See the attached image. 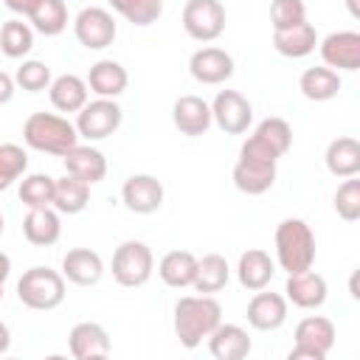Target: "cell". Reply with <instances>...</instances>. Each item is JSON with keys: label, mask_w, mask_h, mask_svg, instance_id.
Returning <instances> with one entry per match:
<instances>
[{"label": "cell", "mask_w": 360, "mask_h": 360, "mask_svg": "<svg viewBox=\"0 0 360 360\" xmlns=\"http://www.w3.org/2000/svg\"><path fill=\"white\" fill-rule=\"evenodd\" d=\"M222 321V307L214 295H183L174 304V335L180 346L197 349Z\"/></svg>", "instance_id": "6da1fadb"}, {"label": "cell", "mask_w": 360, "mask_h": 360, "mask_svg": "<svg viewBox=\"0 0 360 360\" xmlns=\"http://www.w3.org/2000/svg\"><path fill=\"white\" fill-rule=\"evenodd\" d=\"M312 262H315V233H312V228L298 217L281 219L278 228H276V264L290 276V273L309 270Z\"/></svg>", "instance_id": "7a4b0ae2"}, {"label": "cell", "mask_w": 360, "mask_h": 360, "mask_svg": "<svg viewBox=\"0 0 360 360\" xmlns=\"http://www.w3.org/2000/svg\"><path fill=\"white\" fill-rule=\"evenodd\" d=\"M22 141L37 152L62 158L68 149L79 143V132L76 124H70L56 112H31L22 124Z\"/></svg>", "instance_id": "3957f363"}, {"label": "cell", "mask_w": 360, "mask_h": 360, "mask_svg": "<svg viewBox=\"0 0 360 360\" xmlns=\"http://www.w3.org/2000/svg\"><path fill=\"white\" fill-rule=\"evenodd\" d=\"M17 298L37 312L56 309L65 301V276L51 267H28L17 281Z\"/></svg>", "instance_id": "277c9868"}, {"label": "cell", "mask_w": 360, "mask_h": 360, "mask_svg": "<svg viewBox=\"0 0 360 360\" xmlns=\"http://www.w3.org/2000/svg\"><path fill=\"white\" fill-rule=\"evenodd\" d=\"M290 146H292V127L284 118L270 115L242 143L239 158H256V160H273L276 163L281 155L290 152Z\"/></svg>", "instance_id": "5b68a950"}, {"label": "cell", "mask_w": 360, "mask_h": 360, "mask_svg": "<svg viewBox=\"0 0 360 360\" xmlns=\"http://www.w3.org/2000/svg\"><path fill=\"white\" fill-rule=\"evenodd\" d=\"M155 273V256L146 242L127 239L112 253V278L121 287H143Z\"/></svg>", "instance_id": "8992f818"}, {"label": "cell", "mask_w": 360, "mask_h": 360, "mask_svg": "<svg viewBox=\"0 0 360 360\" xmlns=\"http://www.w3.org/2000/svg\"><path fill=\"white\" fill-rule=\"evenodd\" d=\"M335 346V323L323 315H309L295 326V346L290 349V360H326Z\"/></svg>", "instance_id": "52a82bcc"}, {"label": "cell", "mask_w": 360, "mask_h": 360, "mask_svg": "<svg viewBox=\"0 0 360 360\" xmlns=\"http://www.w3.org/2000/svg\"><path fill=\"white\" fill-rule=\"evenodd\" d=\"M121 104L115 98H96V101H87L79 115H76V132L79 138H87V141H104L110 138L118 127H121Z\"/></svg>", "instance_id": "ba28073f"}, {"label": "cell", "mask_w": 360, "mask_h": 360, "mask_svg": "<svg viewBox=\"0 0 360 360\" xmlns=\"http://www.w3.org/2000/svg\"><path fill=\"white\" fill-rule=\"evenodd\" d=\"M183 28L197 42H214L225 31V6L219 0H188L183 6Z\"/></svg>", "instance_id": "9c48e42d"}, {"label": "cell", "mask_w": 360, "mask_h": 360, "mask_svg": "<svg viewBox=\"0 0 360 360\" xmlns=\"http://www.w3.org/2000/svg\"><path fill=\"white\" fill-rule=\"evenodd\" d=\"M73 34L76 39L87 48V51H101L107 45H112L115 34H118V25L112 20V14L101 6H87L76 14L73 20Z\"/></svg>", "instance_id": "30bf717a"}, {"label": "cell", "mask_w": 360, "mask_h": 360, "mask_svg": "<svg viewBox=\"0 0 360 360\" xmlns=\"http://www.w3.org/2000/svg\"><path fill=\"white\" fill-rule=\"evenodd\" d=\"M211 118L222 132L242 135L253 121V107L239 90H219L211 101Z\"/></svg>", "instance_id": "8fae6325"}, {"label": "cell", "mask_w": 360, "mask_h": 360, "mask_svg": "<svg viewBox=\"0 0 360 360\" xmlns=\"http://www.w3.org/2000/svg\"><path fill=\"white\" fill-rule=\"evenodd\" d=\"M188 73L200 84H222V82H228L233 76V56L228 51H222V48L205 45V48L191 53Z\"/></svg>", "instance_id": "7c38bea8"}, {"label": "cell", "mask_w": 360, "mask_h": 360, "mask_svg": "<svg viewBox=\"0 0 360 360\" xmlns=\"http://www.w3.org/2000/svg\"><path fill=\"white\" fill-rule=\"evenodd\" d=\"M121 200L132 214H155L163 205V183L152 174H132L121 186Z\"/></svg>", "instance_id": "4fadbf2b"}, {"label": "cell", "mask_w": 360, "mask_h": 360, "mask_svg": "<svg viewBox=\"0 0 360 360\" xmlns=\"http://www.w3.org/2000/svg\"><path fill=\"white\" fill-rule=\"evenodd\" d=\"M68 349L76 360H98L110 354V335L101 323L96 321H82L70 329L68 335Z\"/></svg>", "instance_id": "5bb4252c"}, {"label": "cell", "mask_w": 360, "mask_h": 360, "mask_svg": "<svg viewBox=\"0 0 360 360\" xmlns=\"http://www.w3.org/2000/svg\"><path fill=\"white\" fill-rule=\"evenodd\" d=\"M321 59L326 68L357 70L360 68V34L357 31H335L321 42Z\"/></svg>", "instance_id": "9a60e30c"}, {"label": "cell", "mask_w": 360, "mask_h": 360, "mask_svg": "<svg viewBox=\"0 0 360 360\" xmlns=\"http://www.w3.org/2000/svg\"><path fill=\"white\" fill-rule=\"evenodd\" d=\"M284 292H287V301H292V307L318 309L326 301L329 290H326V278L309 267V270H301V273H290L287 284H284Z\"/></svg>", "instance_id": "2e32d148"}, {"label": "cell", "mask_w": 360, "mask_h": 360, "mask_svg": "<svg viewBox=\"0 0 360 360\" xmlns=\"http://www.w3.org/2000/svg\"><path fill=\"white\" fill-rule=\"evenodd\" d=\"M287 321V298L278 292L256 290L248 301V323L259 332H276Z\"/></svg>", "instance_id": "e0dca14e"}, {"label": "cell", "mask_w": 360, "mask_h": 360, "mask_svg": "<svg viewBox=\"0 0 360 360\" xmlns=\"http://www.w3.org/2000/svg\"><path fill=\"white\" fill-rule=\"evenodd\" d=\"M172 121L174 127L188 135V138H200L208 132V127L214 124L211 118V104L202 101L200 96H180L172 107Z\"/></svg>", "instance_id": "ac0fdd59"}, {"label": "cell", "mask_w": 360, "mask_h": 360, "mask_svg": "<svg viewBox=\"0 0 360 360\" xmlns=\"http://www.w3.org/2000/svg\"><path fill=\"white\" fill-rule=\"evenodd\" d=\"M233 186L242 191V194H264L267 188H273L276 183V163L273 160H256V158H239L233 172Z\"/></svg>", "instance_id": "d6986e66"}, {"label": "cell", "mask_w": 360, "mask_h": 360, "mask_svg": "<svg viewBox=\"0 0 360 360\" xmlns=\"http://www.w3.org/2000/svg\"><path fill=\"white\" fill-rule=\"evenodd\" d=\"M62 276L70 281V284H79V287H93L101 281L104 276V262L96 250L90 248H73L65 253L62 259Z\"/></svg>", "instance_id": "ffe728a7"}, {"label": "cell", "mask_w": 360, "mask_h": 360, "mask_svg": "<svg viewBox=\"0 0 360 360\" xmlns=\"http://www.w3.org/2000/svg\"><path fill=\"white\" fill-rule=\"evenodd\" d=\"M62 160H65V172L68 174H73V177H79V180H84V183H101L104 177H107V158H104V152H98L96 146H82V143H76L73 149H68L65 155H62Z\"/></svg>", "instance_id": "44dd1931"}, {"label": "cell", "mask_w": 360, "mask_h": 360, "mask_svg": "<svg viewBox=\"0 0 360 360\" xmlns=\"http://www.w3.org/2000/svg\"><path fill=\"white\" fill-rule=\"evenodd\" d=\"M236 276H239V284L250 292L256 290H264L273 276H276V262L270 259L267 250L262 248H250L239 256V264H236Z\"/></svg>", "instance_id": "7402d4cb"}, {"label": "cell", "mask_w": 360, "mask_h": 360, "mask_svg": "<svg viewBox=\"0 0 360 360\" xmlns=\"http://www.w3.org/2000/svg\"><path fill=\"white\" fill-rule=\"evenodd\" d=\"M253 349L248 332L239 326V323H222L208 335V352L217 357V360H242L248 357Z\"/></svg>", "instance_id": "603a6c76"}, {"label": "cell", "mask_w": 360, "mask_h": 360, "mask_svg": "<svg viewBox=\"0 0 360 360\" xmlns=\"http://www.w3.org/2000/svg\"><path fill=\"white\" fill-rule=\"evenodd\" d=\"M129 84V73L121 62L115 59H98L96 65H90L87 73V87L101 96V98H118Z\"/></svg>", "instance_id": "cb8c5ba5"}, {"label": "cell", "mask_w": 360, "mask_h": 360, "mask_svg": "<svg viewBox=\"0 0 360 360\" xmlns=\"http://www.w3.org/2000/svg\"><path fill=\"white\" fill-rule=\"evenodd\" d=\"M22 236L37 245V248H48L53 242H59L62 236V222H59V211L53 205L45 208H28L25 219H22Z\"/></svg>", "instance_id": "d4e9b609"}, {"label": "cell", "mask_w": 360, "mask_h": 360, "mask_svg": "<svg viewBox=\"0 0 360 360\" xmlns=\"http://www.w3.org/2000/svg\"><path fill=\"white\" fill-rule=\"evenodd\" d=\"M318 45V31L312 22H298L292 28H284V31H273V48L281 53V56H290V59H301L307 53H312Z\"/></svg>", "instance_id": "484cf974"}, {"label": "cell", "mask_w": 360, "mask_h": 360, "mask_svg": "<svg viewBox=\"0 0 360 360\" xmlns=\"http://www.w3.org/2000/svg\"><path fill=\"white\" fill-rule=\"evenodd\" d=\"M48 96L59 112H79L87 104V82L79 79L76 73H62L51 82Z\"/></svg>", "instance_id": "4316f807"}, {"label": "cell", "mask_w": 360, "mask_h": 360, "mask_svg": "<svg viewBox=\"0 0 360 360\" xmlns=\"http://www.w3.org/2000/svg\"><path fill=\"white\" fill-rule=\"evenodd\" d=\"M326 169L335 177H354L360 172V143L352 135H340L326 146Z\"/></svg>", "instance_id": "83f0119b"}, {"label": "cell", "mask_w": 360, "mask_h": 360, "mask_svg": "<svg viewBox=\"0 0 360 360\" xmlns=\"http://www.w3.org/2000/svg\"><path fill=\"white\" fill-rule=\"evenodd\" d=\"M194 273H197V256L188 253V250H169L160 264H158V276L166 287L172 290H183V287H191L194 281Z\"/></svg>", "instance_id": "f1b7e54d"}, {"label": "cell", "mask_w": 360, "mask_h": 360, "mask_svg": "<svg viewBox=\"0 0 360 360\" xmlns=\"http://www.w3.org/2000/svg\"><path fill=\"white\" fill-rule=\"evenodd\" d=\"M298 90L309 101H329L340 93V76H338V70H332L326 65L307 68L298 79Z\"/></svg>", "instance_id": "f546056e"}, {"label": "cell", "mask_w": 360, "mask_h": 360, "mask_svg": "<svg viewBox=\"0 0 360 360\" xmlns=\"http://www.w3.org/2000/svg\"><path fill=\"white\" fill-rule=\"evenodd\" d=\"M228 278H231L228 259L219 256V253H208V256L197 259V273H194L191 287L202 295H214L228 284Z\"/></svg>", "instance_id": "4dcf8cb0"}, {"label": "cell", "mask_w": 360, "mask_h": 360, "mask_svg": "<svg viewBox=\"0 0 360 360\" xmlns=\"http://www.w3.org/2000/svg\"><path fill=\"white\" fill-rule=\"evenodd\" d=\"M87 202H90V183L65 172V177H59L53 186V208L59 214H79L87 208Z\"/></svg>", "instance_id": "1f68e13d"}, {"label": "cell", "mask_w": 360, "mask_h": 360, "mask_svg": "<svg viewBox=\"0 0 360 360\" xmlns=\"http://www.w3.org/2000/svg\"><path fill=\"white\" fill-rule=\"evenodd\" d=\"M34 48V28L22 20H8L0 25V53L20 59Z\"/></svg>", "instance_id": "d6a6232c"}, {"label": "cell", "mask_w": 360, "mask_h": 360, "mask_svg": "<svg viewBox=\"0 0 360 360\" xmlns=\"http://www.w3.org/2000/svg\"><path fill=\"white\" fill-rule=\"evenodd\" d=\"M28 20L39 34L56 37L68 28V6H65V0H39V6L34 8V14Z\"/></svg>", "instance_id": "836d02e7"}, {"label": "cell", "mask_w": 360, "mask_h": 360, "mask_svg": "<svg viewBox=\"0 0 360 360\" xmlns=\"http://www.w3.org/2000/svg\"><path fill=\"white\" fill-rule=\"evenodd\" d=\"M53 186H56V177H51V174H42V172L25 174L20 183V200L28 208L53 205Z\"/></svg>", "instance_id": "e575fe53"}, {"label": "cell", "mask_w": 360, "mask_h": 360, "mask_svg": "<svg viewBox=\"0 0 360 360\" xmlns=\"http://www.w3.org/2000/svg\"><path fill=\"white\" fill-rule=\"evenodd\" d=\"M127 22L132 25H152L163 14V0H107Z\"/></svg>", "instance_id": "d590c367"}, {"label": "cell", "mask_w": 360, "mask_h": 360, "mask_svg": "<svg viewBox=\"0 0 360 360\" xmlns=\"http://www.w3.org/2000/svg\"><path fill=\"white\" fill-rule=\"evenodd\" d=\"M28 169V155L17 143H0V191H6L14 180H20Z\"/></svg>", "instance_id": "8d00e7d4"}, {"label": "cell", "mask_w": 360, "mask_h": 360, "mask_svg": "<svg viewBox=\"0 0 360 360\" xmlns=\"http://www.w3.org/2000/svg\"><path fill=\"white\" fill-rule=\"evenodd\" d=\"M335 211L340 219L354 222L360 219V180L354 177H343V183L335 191Z\"/></svg>", "instance_id": "74e56055"}, {"label": "cell", "mask_w": 360, "mask_h": 360, "mask_svg": "<svg viewBox=\"0 0 360 360\" xmlns=\"http://www.w3.org/2000/svg\"><path fill=\"white\" fill-rule=\"evenodd\" d=\"M51 82H53V79H51V68H48L45 62H39V59L22 62V65L17 68V73H14V84H20V87L28 90V93L48 90Z\"/></svg>", "instance_id": "f35d334b"}, {"label": "cell", "mask_w": 360, "mask_h": 360, "mask_svg": "<svg viewBox=\"0 0 360 360\" xmlns=\"http://www.w3.org/2000/svg\"><path fill=\"white\" fill-rule=\"evenodd\" d=\"M307 20V6L304 0H273L270 3V25L273 31L292 28Z\"/></svg>", "instance_id": "ab89813d"}, {"label": "cell", "mask_w": 360, "mask_h": 360, "mask_svg": "<svg viewBox=\"0 0 360 360\" xmlns=\"http://www.w3.org/2000/svg\"><path fill=\"white\" fill-rule=\"evenodd\" d=\"M3 3H6L8 11H14V14H20V17H31L34 8L39 6V0H3Z\"/></svg>", "instance_id": "60d3db41"}, {"label": "cell", "mask_w": 360, "mask_h": 360, "mask_svg": "<svg viewBox=\"0 0 360 360\" xmlns=\"http://www.w3.org/2000/svg\"><path fill=\"white\" fill-rule=\"evenodd\" d=\"M14 96V79L0 70V104H8Z\"/></svg>", "instance_id": "b9f144b4"}, {"label": "cell", "mask_w": 360, "mask_h": 360, "mask_svg": "<svg viewBox=\"0 0 360 360\" xmlns=\"http://www.w3.org/2000/svg\"><path fill=\"white\" fill-rule=\"evenodd\" d=\"M8 276H11V259L0 250V287L6 284V278H8Z\"/></svg>", "instance_id": "7bdbcfd3"}, {"label": "cell", "mask_w": 360, "mask_h": 360, "mask_svg": "<svg viewBox=\"0 0 360 360\" xmlns=\"http://www.w3.org/2000/svg\"><path fill=\"white\" fill-rule=\"evenodd\" d=\"M8 346H11V332H8V326L0 321V354H6Z\"/></svg>", "instance_id": "ee69618b"}, {"label": "cell", "mask_w": 360, "mask_h": 360, "mask_svg": "<svg viewBox=\"0 0 360 360\" xmlns=\"http://www.w3.org/2000/svg\"><path fill=\"white\" fill-rule=\"evenodd\" d=\"M346 6H349V11H352V17H360V8H357V0H346Z\"/></svg>", "instance_id": "f6af8a7d"}, {"label": "cell", "mask_w": 360, "mask_h": 360, "mask_svg": "<svg viewBox=\"0 0 360 360\" xmlns=\"http://www.w3.org/2000/svg\"><path fill=\"white\" fill-rule=\"evenodd\" d=\"M0 233H3V214H0Z\"/></svg>", "instance_id": "bcb514c9"}, {"label": "cell", "mask_w": 360, "mask_h": 360, "mask_svg": "<svg viewBox=\"0 0 360 360\" xmlns=\"http://www.w3.org/2000/svg\"><path fill=\"white\" fill-rule=\"evenodd\" d=\"M0 301H3V287H0Z\"/></svg>", "instance_id": "7dc6e473"}]
</instances>
